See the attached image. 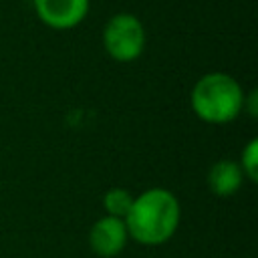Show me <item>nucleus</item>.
Segmentation results:
<instances>
[{
    "label": "nucleus",
    "mask_w": 258,
    "mask_h": 258,
    "mask_svg": "<svg viewBox=\"0 0 258 258\" xmlns=\"http://www.w3.org/2000/svg\"><path fill=\"white\" fill-rule=\"evenodd\" d=\"M181 208L177 198L165 187H149L133 198L125 228L131 240L143 246L165 244L177 230Z\"/></svg>",
    "instance_id": "f257e3e1"
},
{
    "label": "nucleus",
    "mask_w": 258,
    "mask_h": 258,
    "mask_svg": "<svg viewBox=\"0 0 258 258\" xmlns=\"http://www.w3.org/2000/svg\"><path fill=\"white\" fill-rule=\"evenodd\" d=\"M189 103L194 113L212 125L234 121L246 107V93L242 85L228 73H206L191 89Z\"/></svg>",
    "instance_id": "f03ea898"
},
{
    "label": "nucleus",
    "mask_w": 258,
    "mask_h": 258,
    "mask_svg": "<svg viewBox=\"0 0 258 258\" xmlns=\"http://www.w3.org/2000/svg\"><path fill=\"white\" fill-rule=\"evenodd\" d=\"M240 169L244 173V177H248L250 181L258 179V139H250L246 143V147L242 149V157H240Z\"/></svg>",
    "instance_id": "6e6552de"
},
{
    "label": "nucleus",
    "mask_w": 258,
    "mask_h": 258,
    "mask_svg": "<svg viewBox=\"0 0 258 258\" xmlns=\"http://www.w3.org/2000/svg\"><path fill=\"white\" fill-rule=\"evenodd\" d=\"M131 204H133V196L125 187H111L103 196V208H105L107 216H113V218L123 220L127 216Z\"/></svg>",
    "instance_id": "0eeeda50"
},
{
    "label": "nucleus",
    "mask_w": 258,
    "mask_h": 258,
    "mask_svg": "<svg viewBox=\"0 0 258 258\" xmlns=\"http://www.w3.org/2000/svg\"><path fill=\"white\" fill-rule=\"evenodd\" d=\"M242 181H244V173L240 165L232 159H220L208 171V187L218 198L234 196L240 189Z\"/></svg>",
    "instance_id": "423d86ee"
},
{
    "label": "nucleus",
    "mask_w": 258,
    "mask_h": 258,
    "mask_svg": "<svg viewBox=\"0 0 258 258\" xmlns=\"http://www.w3.org/2000/svg\"><path fill=\"white\" fill-rule=\"evenodd\" d=\"M129 240L125 220L105 216L97 220L89 232V246L91 250L101 258H113L117 256Z\"/></svg>",
    "instance_id": "39448f33"
},
{
    "label": "nucleus",
    "mask_w": 258,
    "mask_h": 258,
    "mask_svg": "<svg viewBox=\"0 0 258 258\" xmlns=\"http://www.w3.org/2000/svg\"><path fill=\"white\" fill-rule=\"evenodd\" d=\"M147 34L143 22L129 12L113 14L103 28V48L117 62H133L145 50Z\"/></svg>",
    "instance_id": "7ed1b4c3"
},
{
    "label": "nucleus",
    "mask_w": 258,
    "mask_h": 258,
    "mask_svg": "<svg viewBox=\"0 0 258 258\" xmlns=\"http://www.w3.org/2000/svg\"><path fill=\"white\" fill-rule=\"evenodd\" d=\"M38 20L52 30L77 28L89 14L91 0H32Z\"/></svg>",
    "instance_id": "20e7f679"
}]
</instances>
